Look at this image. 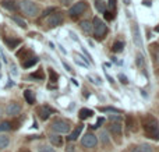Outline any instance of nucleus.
Here are the masks:
<instances>
[{"instance_id":"f257e3e1","label":"nucleus","mask_w":159,"mask_h":152,"mask_svg":"<svg viewBox=\"0 0 159 152\" xmlns=\"http://www.w3.org/2000/svg\"><path fill=\"white\" fill-rule=\"evenodd\" d=\"M143 127H144V131H145L148 138H152V140H155V141L159 140V124L155 117L147 116L145 119L143 120Z\"/></svg>"},{"instance_id":"f03ea898","label":"nucleus","mask_w":159,"mask_h":152,"mask_svg":"<svg viewBox=\"0 0 159 152\" xmlns=\"http://www.w3.org/2000/svg\"><path fill=\"white\" fill-rule=\"evenodd\" d=\"M92 31H93V35H95L96 39H102L105 34L107 32V27L101 18L95 17L92 21Z\"/></svg>"},{"instance_id":"7ed1b4c3","label":"nucleus","mask_w":159,"mask_h":152,"mask_svg":"<svg viewBox=\"0 0 159 152\" xmlns=\"http://www.w3.org/2000/svg\"><path fill=\"white\" fill-rule=\"evenodd\" d=\"M20 7L24 11V14H27L30 17H35L39 14V7L34 2H31V0H22L20 3Z\"/></svg>"},{"instance_id":"20e7f679","label":"nucleus","mask_w":159,"mask_h":152,"mask_svg":"<svg viewBox=\"0 0 159 152\" xmlns=\"http://www.w3.org/2000/svg\"><path fill=\"white\" fill-rule=\"evenodd\" d=\"M50 127H52L53 131H56V133H59V134H66L70 131V124L66 122V120H61V119L55 120Z\"/></svg>"},{"instance_id":"39448f33","label":"nucleus","mask_w":159,"mask_h":152,"mask_svg":"<svg viewBox=\"0 0 159 152\" xmlns=\"http://www.w3.org/2000/svg\"><path fill=\"white\" fill-rule=\"evenodd\" d=\"M87 10V3L85 2H78V3H75L73 7H70V10H69V14H70V17L71 18H75V17H78V16H81L84 11Z\"/></svg>"},{"instance_id":"423d86ee","label":"nucleus","mask_w":159,"mask_h":152,"mask_svg":"<svg viewBox=\"0 0 159 152\" xmlns=\"http://www.w3.org/2000/svg\"><path fill=\"white\" fill-rule=\"evenodd\" d=\"M96 142H98V138H96V136L95 134H92V133L85 134V136L82 137V140H81V144L84 145V147H87V148H93L96 145Z\"/></svg>"},{"instance_id":"0eeeda50","label":"nucleus","mask_w":159,"mask_h":152,"mask_svg":"<svg viewBox=\"0 0 159 152\" xmlns=\"http://www.w3.org/2000/svg\"><path fill=\"white\" fill-rule=\"evenodd\" d=\"M61 22H63V16H61L60 13H57V11H55V13L49 17V20H48V24H49V27H52V28L61 25Z\"/></svg>"},{"instance_id":"6e6552de","label":"nucleus","mask_w":159,"mask_h":152,"mask_svg":"<svg viewBox=\"0 0 159 152\" xmlns=\"http://www.w3.org/2000/svg\"><path fill=\"white\" fill-rule=\"evenodd\" d=\"M52 113H55V110H53L50 106L43 105V106H41V108L38 109V116L41 117L42 120H48V119H49V116H50Z\"/></svg>"},{"instance_id":"1a4fd4ad","label":"nucleus","mask_w":159,"mask_h":152,"mask_svg":"<svg viewBox=\"0 0 159 152\" xmlns=\"http://www.w3.org/2000/svg\"><path fill=\"white\" fill-rule=\"evenodd\" d=\"M20 112H21V106L16 102L8 103L7 108H6V113H7L8 116H17V114H20Z\"/></svg>"},{"instance_id":"9d476101","label":"nucleus","mask_w":159,"mask_h":152,"mask_svg":"<svg viewBox=\"0 0 159 152\" xmlns=\"http://www.w3.org/2000/svg\"><path fill=\"white\" fill-rule=\"evenodd\" d=\"M131 31H133V41L134 43L137 45L138 47H143V39H141V32H140V28L137 25H133L131 27Z\"/></svg>"},{"instance_id":"9b49d317","label":"nucleus","mask_w":159,"mask_h":152,"mask_svg":"<svg viewBox=\"0 0 159 152\" xmlns=\"http://www.w3.org/2000/svg\"><path fill=\"white\" fill-rule=\"evenodd\" d=\"M109 131L116 137H120L121 136V124L120 123H110L109 124Z\"/></svg>"},{"instance_id":"f8f14e48","label":"nucleus","mask_w":159,"mask_h":152,"mask_svg":"<svg viewBox=\"0 0 159 152\" xmlns=\"http://www.w3.org/2000/svg\"><path fill=\"white\" fill-rule=\"evenodd\" d=\"M49 140H50V144L55 145V147H61L63 145V137L59 136V134H50Z\"/></svg>"},{"instance_id":"ddd939ff","label":"nucleus","mask_w":159,"mask_h":152,"mask_svg":"<svg viewBox=\"0 0 159 152\" xmlns=\"http://www.w3.org/2000/svg\"><path fill=\"white\" fill-rule=\"evenodd\" d=\"M81 131H82V126H77V127L73 130V133L70 134L69 137H67V140H69V141H75V140H77L78 137H80Z\"/></svg>"},{"instance_id":"4468645a","label":"nucleus","mask_w":159,"mask_h":152,"mask_svg":"<svg viewBox=\"0 0 159 152\" xmlns=\"http://www.w3.org/2000/svg\"><path fill=\"white\" fill-rule=\"evenodd\" d=\"M93 114V112L91 110V109H87V108H84V109H81V110H80V119L81 120H87V119H89L91 116H92Z\"/></svg>"},{"instance_id":"2eb2a0df","label":"nucleus","mask_w":159,"mask_h":152,"mask_svg":"<svg viewBox=\"0 0 159 152\" xmlns=\"http://www.w3.org/2000/svg\"><path fill=\"white\" fill-rule=\"evenodd\" d=\"M24 98L30 105H34V103H35V94H34L32 91H30V89L24 91Z\"/></svg>"},{"instance_id":"dca6fc26","label":"nucleus","mask_w":159,"mask_h":152,"mask_svg":"<svg viewBox=\"0 0 159 152\" xmlns=\"http://www.w3.org/2000/svg\"><path fill=\"white\" fill-rule=\"evenodd\" d=\"M2 6L4 8H7V10H10V11L17 10V4L14 2H11V0H4V2H2Z\"/></svg>"},{"instance_id":"f3484780","label":"nucleus","mask_w":159,"mask_h":152,"mask_svg":"<svg viewBox=\"0 0 159 152\" xmlns=\"http://www.w3.org/2000/svg\"><path fill=\"white\" fill-rule=\"evenodd\" d=\"M80 25H81V29L84 31L85 34H91V32H92V22H89V21H82Z\"/></svg>"},{"instance_id":"a211bd4d","label":"nucleus","mask_w":159,"mask_h":152,"mask_svg":"<svg viewBox=\"0 0 159 152\" xmlns=\"http://www.w3.org/2000/svg\"><path fill=\"white\" fill-rule=\"evenodd\" d=\"M131 152H152V148L147 144H143V145H140V147H135Z\"/></svg>"},{"instance_id":"6ab92c4d","label":"nucleus","mask_w":159,"mask_h":152,"mask_svg":"<svg viewBox=\"0 0 159 152\" xmlns=\"http://www.w3.org/2000/svg\"><path fill=\"white\" fill-rule=\"evenodd\" d=\"M10 144V140H8L7 136H0V150H4V148L8 147Z\"/></svg>"},{"instance_id":"aec40b11","label":"nucleus","mask_w":159,"mask_h":152,"mask_svg":"<svg viewBox=\"0 0 159 152\" xmlns=\"http://www.w3.org/2000/svg\"><path fill=\"white\" fill-rule=\"evenodd\" d=\"M123 47H124V43H123V42H115V43H113L112 50H113L115 53H120V52H123Z\"/></svg>"},{"instance_id":"412c9836","label":"nucleus","mask_w":159,"mask_h":152,"mask_svg":"<svg viewBox=\"0 0 159 152\" xmlns=\"http://www.w3.org/2000/svg\"><path fill=\"white\" fill-rule=\"evenodd\" d=\"M11 20H13L14 22H16L18 27H21V28H27V24H25V21L22 18H20V17H17V16H13L11 17Z\"/></svg>"},{"instance_id":"4be33fe9","label":"nucleus","mask_w":159,"mask_h":152,"mask_svg":"<svg viewBox=\"0 0 159 152\" xmlns=\"http://www.w3.org/2000/svg\"><path fill=\"white\" fill-rule=\"evenodd\" d=\"M4 42L8 45V47H10V49H14L17 45H20V39H6Z\"/></svg>"},{"instance_id":"5701e85b","label":"nucleus","mask_w":159,"mask_h":152,"mask_svg":"<svg viewBox=\"0 0 159 152\" xmlns=\"http://www.w3.org/2000/svg\"><path fill=\"white\" fill-rule=\"evenodd\" d=\"M36 63H38V59H36V57H32L31 60L24 61V63H22V67H25V69H30V67H32L34 64H36Z\"/></svg>"},{"instance_id":"b1692460","label":"nucleus","mask_w":159,"mask_h":152,"mask_svg":"<svg viewBox=\"0 0 159 152\" xmlns=\"http://www.w3.org/2000/svg\"><path fill=\"white\" fill-rule=\"evenodd\" d=\"M11 130V123L10 122H2L0 123V131H8Z\"/></svg>"},{"instance_id":"393cba45","label":"nucleus","mask_w":159,"mask_h":152,"mask_svg":"<svg viewBox=\"0 0 159 152\" xmlns=\"http://www.w3.org/2000/svg\"><path fill=\"white\" fill-rule=\"evenodd\" d=\"M38 150H39V152H56L55 148H52L50 145H41Z\"/></svg>"},{"instance_id":"a878e982","label":"nucleus","mask_w":159,"mask_h":152,"mask_svg":"<svg viewBox=\"0 0 159 152\" xmlns=\"http://www.w3.org/2000/svg\"><path fill=\"white\" fill-rule=\"evenodd\" d=\"M49 77H50V81H52V83H57V80H59V75L55 73V70L49 69Z\"/></svg>"},{"instance_id":"bb28decb","label":"nucleus","mask_w":159,"mask_h":152,"mask_svg":"<svg viewBox=\"0 0 159 152\" xmlns=\"http://www.w3.org/2000/svg\"><path fill=\"white\" fill-rule=\"evenodd\" d=\"M107 7H109L110 13L115 14V11H116V0H109V3H107ZM109 10H107V11H109Z\"/></svg>"},{"instance_id":"cd10ccee","label":"nucleus","mask_w":159,"mask_h":152,"mask_svg":"<svg viewBox=\"0 0 159 152\" xmlns=\"http://www.w3.org/2000/svg\"><path fill=\"white\" fill-rule=\"evenodd\" d=\"M101 110L102 112H107V113H115V114L120 113V110H117V109H115V108H102Z\"/></svg>"},{"instance_id":"c85d7f7f","label":"nucleus","mask_w":159,"mask_h":152,"mask_svg":"<svg viewBox=\"0 0 159 152\" xmlns=\"http://www.w3.org/2000/svg\"><path fill=\"white\" fill-rule=\"evenodd\" d=\"M93 4H95V7L98 8L99 11H105V4H103V2H102V0H99V2H95Z\"/></svg>"},{"instance_id":"c756f323","label":"nucleus","mask_w":159,"mask_h":152,"mask_svg":"<svg viewBox=\"0 0 159 152\" xmlns=\"http://www.w3.org/2000/svg\"><path fill=\"white\" fill-rule=\"evenodd\" d=\"M99 137H101V140H102V142H103V144H107V142H109V137H107L106 131H102Z\"/></svg>"},{"instance_id":"7c9ffc66","label":"nucleus","mask_w":159,"mask_h":152,"mask_svg":"<svg viewBox=\"0 0 159 152\" xmlns=\"http://www.w3.org/2000/svg\"><path fill=\"white\" fill-rule=\"evenodd\" d=\"M103 16H105V18H106L107 21H110V20L115 18V14H112L110 11H107V10H105V11H103Z\"/></svg>"},{"instance_id":"2f4dec72","label":"nucleus","mask_w":159,"mask_h":152,"mask_svg":"<svg viewBox=\"0 0 159 152\" xmlns=\"http://www.w3.org/2000/svg\"><path fill=\"white\" fill-rule=\"evenodd\" d=\"M43 73L42 71H36V73H34V74H31V78H39V80H43Z\"/></svg>"},{"instance_id":"473e14b6","label":"nucleus","mask_w":159,"mask_h":152,"mask_svg":"<svg viewBox=\"0 0 159 152\" xmlns=\"http://www.w3.org/2000/svg\"><path fill=\"white\" fill-rule=\"evenodd\" d=\"M127 127H130L131 128V130H135V123H134V120H133V117H129V119H127Z\"/></svg>"},{"instance_id":"72a5a7b5","label":"nucleus","mask_w":159,"mask_h":152,"mask_svg":"<svg viewBox=\"0 0 159 152\" xmlns=\"http://www.w3.org/2000/svg\"><path fill=\"white\" fill-rule=\"evenodd\" d=\"M137 64H138V66H141V67L145 66V63H144V57H143V55H137Z\"/></svg>"},{"instance_id":"f704fd0d","label":"nucleus","mask_w":159,"mask_h":152,"mask_svg":"<svg viewBox=\"0 0 159 152\" xmlns=\"http://www.w3.org/2000/svg\"><path fill=\"white\" fill-rule=\"evenodd\" d=\"M103 122H105L103 117H99L98 122H96V124H93V126H92V128H99V127H101V124H102Z\"/></svg>"},{"instance_id":"c9c22d12","label":"nucleus","mask_w":159,"mask_h":152,"mask_svg":"<svg viewBox=\"0 0 159 152\" xmlns=\"http://www.w3.org/2000/svg\"><path fill=\"white\" fill-rule=\"evenodd\" d=\"M119 80H120L123 84H129V80H127V77L124 74H119Z\"/></svg>"},{"instance_id":"e433bc0d","label":"nucleus","mask_w":159,"mask_h":152,"mask_svg":"<svg viewBox=\"0 0 159 152\" xmlns=\"http://www.w3.org/2000/svg\"><path fill=\"white\" fill-rule=\"evenodd\" d=\"M53 11H56V8L55 7H50V8H46V10L43 11V14H42V16H49V13H53Z\"/></svg>"},{"instance_id":"4c0bfd02","label":"nucleus","mask_w":159,"mask_h":152,"mask_svg":"<svg viewBox=\"0 0 159 152\" xmlns=\"http://www.w3.org/2000/svg\"><path fill=\"white\" fill-rule=\"evenodd\" d=\"M60 2H61V4H64V6H69L70 3L73 2V0H60Z\"/></svg>"},{"instance_id":"58836bf2","label":"nucleus","mask_w":159,"mask_h":152,"mask_svg":"<svg viewBox=\"0 0 159 152\" xmlns=\"http://www.w3.org/2000/svg\"><path fill=\"white\" fill-rule=\"evenodd\" d=\"M63 66H64V69H66L67 71H73V70H71V67H70L67 63H63Z\"/></svg>"},{"instance_id":"ea45409f","label":"nucleus","mask_w":159,"mask_h":152,"mask_svg":"<svg viewBox=\"0 0 159 152\" xmlns=\"http://www.w3.org/2000/svg\"><path fill=\"white\" fill-rule=\"evenodd\" d=\"M106 78H107V80H109V83H112V84H113V83H115V81H113V78H112V77H110V75H106Z\"/></svg>"},{"instance_id":"a19ab883","label":"nucleus","mask_w":159,"mask_h":152,"mask_svg":"<svg viewBox=\"0 0 159 152\" xmlns=\"http://www.w3.org/2000/svg\"><path fill=\"white\" fill-rule=\"evenodd\" d=\"M124 4H131V0H123Z\"/></svg>"},{"instance_id":"79ce46f5","label":"nucleus","mask_w":159,"mask_h":152,"mask_svg":"<svg viewBox=\"0 0 159 152\" xmlns=\"http://www.w3.org/2000/svg\"><path fill=\"white\" fill-rule=\"evenodd\" d=\"M59 47H60V50H61V52H63V53H66V49H64V47L61 46V45H60V46H59Z\"/></svg>"},{"instance_id":"37998d69","label":"nucleus","mask_w":159,"mask_h":152,"mask_svg":"<svg viewBox=\"0 0 159 152\" xmlns=\"http://www.w3.org/2000/svg\"><path fill=\"white\" fill-rule=\"evenodd\" d=\"M155 32H159V25H157V27H155Z\"/></svg>"},{"instance_id":"c03bdc74","label":"nucleus","mask_w":159,"mask_h":152,"mask_svg":"<svg viewBox=\"0 0 159 152\" xmlns=\"http://www.w3.org/2000/svg\"><path fill=\"white\" fill-rule=\"evenodd\" d=\"M20 152H31V151H28V150H22V151H20Z\"/></svg>"},{"instance_id":"a18cd8bd","label":"nucleus","mask_w":159,"mask_h":152,"mask_svg":"<svg viewBox=\"0 0 159 152\" xmlns=\"http://www.w3.org/2000/svg\"><path fill=\"white\" fill-rule=\"evenodd\" d=\"M0 69H2V64H0Z\"/></svg>"},{"instance_id":"49530a36","label":"nucleus","mask_w":159,"mask_h":152,"mask_svg":"<svg viewBox=\"0 0 159 152\" xmlns=\"http://www.w3.org/2000/svg\"><path fill=\"white\" fill-rule=\"evenodd\" d=\"M0 114H2V110H0Z\"/></svg>"},{"instance_id":"de8ad7c7","label":"nucleus","mask_w":159,"mask_h":152,"mask_svg":"<svg viewBox=\"0 0 159 152\" xmlns=\"http://www.w3.org/2000/svg\"><path fill=\"white\" fill-rule=\"evenodd\" d=\"M0 77H2V74H0Z\"/></svg>"}]
</instances>
